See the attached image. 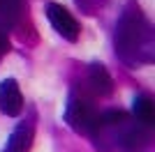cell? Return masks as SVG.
Wrapping results in <instances>:
<instances>
[{
  "label": "cell",
  "mask_w": 155,
  "mask_h": 152,
  "mask_svg": "<svg viewBox=\"0 0 155 152\" xmlns=\"http://www.w3.org/2000/svg\"><path fill=\"white\" fill-rule=\"evenodd\" d=\"M116 53L127 65L153 62L155 58V35L150 21L143 16L141 7L130 2L116 23Z\"/></svg>",
  "instance_id": "6da1fadb"
},
{
  "label": "cell",
  "mask_w": 155,
  "mask_h": 152,
  "mask_svg": "<svg viewBox=\"0 0 155 152\" xmlns=\"http://www.w3.org/2000/svg\"><path fill=\"white\" fill-rule=\"evenodd\" d=\"M137 122L123 111H107L97 115V122L91 131V138L100 152H116L123 150L130 134L134 131Z\"/></svg>",
  "instance_id": "7a4b0ae2"
},
{
  "label": "cell",
  "mask_w": 155,
  "mask_h": 152,
  "mask_svg": "<svg viewBox=\"0 0 155 152\" xmlns=\"http://www.w3.org/2000/svg\"><path fill=\"white\" fill-rule=\"evenodd\" d=\"M97 111L95 106H93V101L88 99V97L81 92H74V95L70 97V101H67V111H65V120H67V125L74 129L77 134H88L91 136L93 127H95L97 122Z\"/></svg>",
  "instance_id": "3957f363"
},
{
  "label": "cell",
  "mask_w": 155,
  "mask_h": 152,
  "mask_svg": "<svg viewBox=\"0 0 155 152\" xmlns=\"http://www.w3.org/2000/svg\"><path fill=\"white\" fill-rule=\"evenodd\" d=\"M46 16H49V21H51L53 30L58 32L63 39H67V42H77L79 39V21L74 19L70 14V9L63 5H58V2H49L46 5Z\"/></svg>",
  "instance_id": "277c9868"
},
{
  "label": "cell",
  "mask_w": 155,
  "mask_h": 152,
  "mask_svg": "<svg viewBox=\"0 0 155 152\" xmlns=\"http://www.w3.org/2000/svg\"><path fill=\"white\" fill-rule=\"evenodd\" d=\"M0 111L9 118L23 111V95H21V88L14 78H5L0 83Z\"/></svg>",
  "instance_id": "5b68a950"
},
{
  "label": "cell",
  "mask_w": 155,
  "mask_h": 152,
  "mask_svg": "<svg viewBox=\"0 0 155 152\" xmlns=\"http://www.w3.org/2000/svg\"><path fill=\"white\" fill-rule=\"evenodd\" d=\"M32 138H35V127L32 122H21L7 138V145L2 152H30Z\"/></svg>",
  "instance_id": "8992f818"
},
{
  "label": "cell",
  "mask_w": 155,
  "mask_h": 152,
  "mask_svg": "<svg viewBox=\"0 0 155 152\" xmlns=\"http://www.w3.org/2000/svg\"><path fill=\"white\" fill-rule=\"evenodd\" d=\"M88 85L100 97H107L114 92V78L104 69V65H97V62L91 65V69H88Z\"/></svg>",
  "instance_id": "52a82bcc"
},
{
  "label": "cell",
  "mask_w": 155,
  "mask_h": 152,
  "mask_svg": "<svg viewBox=\"0 0 155 152\" xmlns=\"http://www.w3.org/2000/svg\"><path fill=\"white\" fill-rule=\"evenodd\" d=\"M132 113H134L137 125L146 127V129H150L155 125V104H153L150 97H146V95L137 97L134 104H132Z\"/></svg>",
  "instance_id": "ba28073f"
},
{
  "label": "cell",
  "mask_w": 155,
  "mask_h": 152,
  "mask_svg": "<svg viewBox=\"0 0 155 152\" xmlns=\"http://www.w3.org/2000/svg\"><path fill=\"white\" fill-rule=\"evenodd\" d=\"M23 9V0H0V23L12 25Z\"/></svg>",
  "instance_id": "9c48e42d"
},
{
  "label": "cell",
  "mask_w": 155,
  "mask_h": 152,
  "mask_svg": "<svg viewBox=\"0 0 155 152\" xmlns=\"http://www.w3.org/2000/svg\"><path fill=\"white\" fill-rule=\"evenodd\" d=\"M9 53V39H7L5 32H0V60Z\"/></svg>",
  "instance_id": "30bf717a"
}]
</instances>
